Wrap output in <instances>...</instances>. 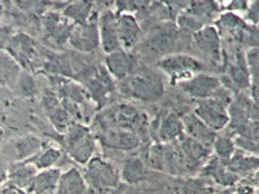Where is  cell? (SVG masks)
<instances>
[{"label":"cell","instance_id":"obj_1","mask_svg":"<svg viewBox=\"0 0 259 194\" xmlns=\"http://www.w3.org/2000/svg\"><path fill=\"white\" fill-rule=\"evenodd\" d=\"M97 127H118L135 133L142 141L149 133V122L145 113L131 104H117L110 106L96 119Z\"/></svg>","mask_w":259,"mask_h":194},{"label":"cell","instance_id":"obj_2","mask_svg":"<svg viewBox=\"0 0 259 194\" xmlns=\"http://www.w3.org/2000/svg\"><path fill=\"white\" fill-rule=\"evenodd\" d=\"M122 91L138 100L156 103L165 93V82L159 71L139 66L128 78L122 80Z\"/></svg>","mask_w":259,"mask_h":194},{"label":"cell","instance_id":"obj_3","mask_svg":"<svg viewBox=\"0 0 259 194\" xmlns=\"http://www.w3.org/2000/svg\"><path fill=\"white\" fill-rule=\"evenodd\" d=\"M64 137L66 153L75 163L85 166L95 157L97 140L87 126L73 122L66 129Z\"/></svg>","mask_w":259,"mask_h":194},{"label":"cell","instance_id":"obj_4","mask_svg":"<svg viewBox=\"0 0 259 194\" xmlns=\"http://www.w3.org/2000/svg\"><path fill=\"white\" fill-rule=\"evenodd\" d=\"M157 68L170 78L171 84H180L200 74L203 69V65L200 60L189 55H183V53L171 55L170 53L167 56L161 57L158 60Z\"/></svg>","mask_w":259,"mask_h":194},{"label":"cell","instance_id":"obj_5","mask_svg":"<svg viewBox=\"0 0 259 194\" xmlns=\"http://www.w3.org/2000/svg\"><path fill=\"white\" fill-rule=\"evenodd\" d=\"M84 174L83 175L85 181H89L92 188L97 190H109L114 189L121 182L119 170L112 165L109 161L104 159L103 157L95 156L84 166Z\"/></svg>","mask_w":259,"mask_h":194},{"label":"cell","instance_id":"obj_6","mask_svg":"<svg viewBox=\"0 0 259 194\" xmlns=\"http://www.w3.org/2000/svg\"><path fill=\"white\" fill-rule=\"evenodd\" d=\"M6 53L20 68L32 70L38 57L35 41L26 32L12 34L6 45Z\"/></svg>","mask_w":259,"mask_h":194},{"label":"cell","instance_id":"obj_7","mask_svg":"<svg viewBox=\"0 0 259 194\" xmlns=\"http://www.w3.org/2000/svg\"><path fill=\"white\" fill-rule=\"evenodd\" d=\"M84 75L83 83L89 97H91L99 106H104L110 94L115 91L114 79L110 77L105 66L90 69L89 74Z\"/></svg>","mask_w":259,"mask_h":194},{"label":"cell","instance_id":"obj_8","mask_svg":"<svg viewBox=\"0 0 259 194\" xmlns=\"http://www.w3.org/2000/svg\"><path fill=\"white\" fill-rule=\"evenodd\" d=\"M178 40V27L172 24H163L152 30L143 41L142 50L147 55L165 57L170 55Z\"/></svg>","mask_w":259,"mask_h":194},{"label":"cell","instance_id":"obj_9","mask_svg":"<svg viewBox=\"0 0 259 194\" xmlns=\"http://www.w3.org/2000/svg\"><path fill=\"white\" fill-rule=\"evenodd\" d=\"M97 142H100L104 148L113 150L138 149L143 141L131 131H127L118 127H97V132L94 133Z\"/></svg>","mask_w":259,"mask_h":194},{"label":"cell","instance_id":"obj_10","mask_svg":"<svg viewBox=\"0 0 259 194\" xmlns=\"http://www.w3.org/2000/svg\"><path fill=\"white\" fill-rule=\"evenodd\" d=\"M193 114L215 132L226 128L230 122L228 106L214 97H210L206 100H198Z\"/></svg>","mask_w":259,"mask_h":194},{"label":"cell","instance_id":"obj_11","mask_svg":"<svg viewBox=\"0 0 259 194\" xmlns=\"http://www.w3.org/2000/svg\"><path fill=\"white\" fill-rule=\"evenodd\" d=\"M139 66L140 65L135 55L123 50L108 53L105 57V69L113 79L119 82L128 78Z\"/></svg>","mask_w":259,"mask_h":194},{"label":"cell","instance_id":"obj_12","mask_svg":"<svg viewBox=\"0 0 259 194\" xmlns=\"http://www.w3.org/2000/svg\"><path fill=\"white\" fill-rule=\"evenodd\" d=\"M174 144L177 145L180 156H182L186 172H193L194 170L201 167V165L209 157L210 150H211V148L205 147L186 135Z\"/></svg>","mask_w":259,"mask_h":194},{"label":"cell","instance_id":"obj_13","mask_svg":"<svg viewBox=\"0 0 259 194\" xmlns=\"http://www.w3.org/2000/svg\"><path fill=\"white\" fill-rule=\"evenodd\" d=\"M69 43L78 52L91 53L100 47L99 29L94 21L83 25H74L69 36Z\"/></svg>","mask_w":259,"mask_h":194},{"label":"cell","instance_id":"obj_14","mask_svg":"<svg viewBox=\"0 0 259 194\" xmlns=\"http://www.w3.org/2000/svg\"><path fill=\"white\" fill-rule=\"evenodd\" d=\"M222 85L223 84L219 78L209 75V74L200 73L192 77L191 79L180 83V88L193 99L206 100V99L214 96Z\"/></svg>","mask_w":259,"mask_h":194},{"label":"cell","instance_id":"obj_15","mask_svg":"<svg viewBox=\"0 0 259 194\" xmlns=\"http://www.w3.org/2000/svg\"><path fill=\"white\" fill-rule=\"evenodd\" d=\"M96 24L97 29H99L100 45L104 52L108 55V53L122 50L119 36H118L117 15L113 11H105L104 13H101Z\"/></svg>","mask_w":259,"mask_h":194},{"label":"cell","instance_id":"obj_16","mask_svg":"<svg viewBox=\"0 0 259 194\" xmlns=\"http://www.w3.org/2000/svg\"><path fill=\"white\" fill-rule=\"evenodd\" d=\"M193 41L196 47L214 61L222 59V36L218 29L211 25H205L193 34Z\"/></svg>","mask_w":259,"mask_h":194},{"label":"cell","instance_id":"obj_17","mask_svg":"<svg viewBox=\"0 0 259 194\" xmlns=\"http://www.w3.org/2000/svg\"><path fill=\"white\" fill-rule=\"evenodd\" d=\"M117 26L121 48L130 52L140 43V38H142L140 24L133 13L121 12L117 15Z\"/></svg>","mask_w":259,"mask_h":194},{"label":"cell","instance_id":"obj_18","mask_svg":"<svg viewBox=\"0 0 259 194\" xmlns=\"http://www.w3.org/2000/svg\"><path fill=\"white\" fill-rule=\"evenodd\" d=\"M43 149V142L35 135H25L15 138L7 145V152L12 158L13 163L16 162H26Z\"/></svg>","mask_w":259,"mask_h":194},{"label":"cell","instance_id":"obj_19","mask_svg":"<svg viewBox=\"0 0 259 194\" xmlns=\"http://www.w3.org/2000/svg\"><path fill=\"white\" fill-rule=\"evenodd\" d=\"M41 24H43V27H45L48 36L55 43H57L59 45L68 43L74 25L69 22L64 16L56 12H47L43 16Z\"/></svg>","mask_w":259,"mask_h":194},{"label":"cell","instance_id":"obj_20","mask_svg":"<svg viewBox=\"0 0 259 194\" xmlns=\"http://www.w3.org/2000/svg\"><path fill=\"white\" fill-rule=\"evenodd\" d=\"M182 122L183 127H184V135L193 138L205 147L211 148L215 137L218 136L215 131H212L202 121H200L193 113L184 115L182 118Z\"/></svg>","mask_w":259,"mask_h":194},{"label":"cell","instance_id":"obj_21","mask_svg":"<svg viewBox=\"0 0 259 194\" xmlns=\"http://www.w3.org/2000/svg\"><path fill=\"white\" fill-rule=\"evenodd\" d=\"M184 136L182 118L174 112L166 113L161 118L158 127V138L162 144H174Z\"/></svg>","mask_w":259,"mask_h":194},{"label":"cell","instance_id":"obj_22","mask_svg":"<svg viewBox=\"0 0 259 194\" xmlns=\"http://www.w3.org/2000/svg\"><path fill=\"white\" fill-rule=\"evenodd\" d=\"M87 181L77 167H70L60 175L56 186V194H85Z\"/></svg>","mask_w":259,"mask_h":194},{"label":"cell","instance_id":"obj_23","mask_svg":"<svg viewBox=\"0 0 259 194\" xmlns=\"http://www.w3.org/2000/svg\"><path fill=\"white\" fill-rule=\"evenodd\" d=\"M43 103H45L46 113H47L48 118H50V121L51 123L53 124V127H55L59 132H66L68 127L70 126L74 121L71 119L68 110L64 108L61 101L59 100V97L47 96L45 97Z\"/></svg>","mask_w":259,"mask_h":194},{"label":"cell","instance_id":"obj_24","mask_svg":"<svg viewBox=\"0 0 259 194\" xmlns=\"http://www.w3.org/2000/svg\"><path fill=\"white\" fill-rule=\"evenodd\" d=\"M119 175H121V181H124L130 185H136L145 181L148 177V167L145 161L140 157H131L126 159L122 165Z\"/></svg>","mask_w":259,"mask_h":194},{"label":"cell","instance_id":"obj_25","mask_svg":"<svg viewBox=\"0 0 259 194\" xmlns=\"http://www.w3.org/2000/svg\"><path fill=\"white\" fill-rule=\"evenodd\" d=\"M60 175H61V171L59 168L38 171L27 188L26 194H46L56 189Z\"/></svg>","mask_w":259,"mask_h":194},{"label":"cell","instance_id":"obj_26","mask_svg":"<svg viewBox=\"0 0 259 194\" xmlns=\"http://www.w3.org/2000/svg\"><path fill=\"white\" fill-rule=\"evenodd\" d=\"M36 172L38 171L26 162H16L11 165L8 170V181L9 184H13L26 191Z\"/></svg>","mask_w":259,"mask_h":194},{"label":"cell","instance_id":"obj_27","mask_svg":"<svg viewBox=\"0 0 259 194\" xmlns=\"http://www.w3.org/2000/svg\"><path fill=\"white\" fill-rule=\"evenodd\" d=\"M61 158V150L56 147H50L41 149L36 156L26 161V163L31 165L36 171H45L51 170V168H57L56 166Z\"/></svg>","mask_w":259,"mask_h":194},{"label":"cell","instance_id":"obj_28","mask_svg":"<svg viewBox=\"0 0 259 194\" xmlns=\"http://www.w3.org/2000/svg\"><path fill=\"white\" fill-rule=\"evenodd\" d=\"M92 8H94V4L89 2H74V3L66 4L62 16L73 25H83L91 21L90 17H91Z\"/></svg>","mask_w":259,"mask_h":194},{"label":"cell","instance_id":"obj_29","mask_svg":"<svg viewBox=\"0 0 259 194\" xmlns=\"http://www.w3.org/2000/svg\"><path fill=\"white\" fill-rule=\"evenodd\" d=\"M203 174L214 179L215 181L222 184V185H231L237 180V175L232 174L231 171H228L226 166V162L221 161L215 157L214 159L210 161L207 166H205Z\"/></svg>","mask_w":259,"mask_h":194},{"label":"cell","instance_id":"obj_30","mask_svg":"<svg viewBox=\"0 0 259 194\" xmlns=\"http://www.w3.org/2000/svg\"><path fill=\"white\" fill-rule=\"evenodd\" d=\"M230 77L232 83H235L236 87H239L240 89H246L251 84L250 75H249V70L246 68V64H245L244 55H237L235 64L231 65Z\"/></svg>","mask_w":259,"mask_h":194},{"label":"cell","instance_id":"obj_31","mask_svg":"<svg viewBox=\"0 0 259 194\" xmlns=\"http://www.w3.org/2000/svg\"><path fill=\"white\" fill-rule=\"evenodd\" d=\"M226 166L227 168H228V171H231L232 174H245L247 171L255 170V168L258 167V158H256V156L247 157L244 156L242 153L235 152L232 158H231L230 161L226 162Z\"/></svg>","mask_w":259,"mask_h":194},{"label":"cell","instance_id":"obj_32","mask_svg":"<svg viewBox=\"0 0 259 194\" xmlns=\"http://www.w3.org/2000/svg\"><path fill=\"white\" fill-rule=\"evenodd\" d=\"M20 66L7 53L0 52V85H8L18 78Z\"/></svg>","mask_w":259,"mask_h":194},{"label":"cell","instance_id":"obj_33","mask_svg":"<svg viewBox=\"0 0 259 194\" xmlns=\"http://www.w3.org/2000/svg\"><path fill=\"white\" fill-rule=\"evenodd\" d=\"M218 11V4L214 2H196V3L188 4V8L186 9L187 13L200 21L202 25L203 21L211 18L214 13H217Z\"/></svg>","mask_w":259,"mask_h":194},{"label":"cell","instance_id":"obj_34","mask_svg":"<svg viewBox=\"0 0 259 194\" xmlns=\"http://www.w3.org/2000/svg\"><path fill=\"white\" fill-rule=\"evenodd\" d=\"M211 150H214L215 157L221 161H230L236 152L235 141L230 136H217L211 145Z\"/></svg>","mask_w":259,"mask_h":194},{"label":"cell","instance_id":"obj_35","mask_svg":"<svg viewBox=\"0 0 259 194\" xmlns=\"http://www.w3.org/2000/svg\"><path fill=\"white\" fill-rule=\"evenodd\" d=\"M245 64L249 70V75H250L251 85H258V47H250L247 50L246 53H244Z\"/></svg>","mask_w":259,"mask_h":194},{"label":"cell","instance_id":"obj_36","mask_svg":"<svg viewBox=\"0 0 259 194\" xmlns=\"http://www.w3.org/2000/svg\"><path fill=\"white\" fill-rule=\"evenodd\" d=\"M16 84L18 85V91H20V93L24 94V96L26 97L35 96L36 92H38L35 80L32 79L31 75L27 73L18 75L17 80H16Z\"/></svg>","mask_w":259,"mask_h":194},{"label":"cell","instance_id":"obj_37","mask_svg":"<svg viewBox=\"0 0 259 194\" xmlns=\"http://www.w3.org/2000/svg\"><path fill=\"white\" fill-rule=\"evenodd\" d=\"M182 194H210L209 186L201 180H189L180 185Z\"/></svg>","mask_w":259,"mask_h":194},{"label":"cell","instance_id":"obj_38","mask_svg":"<svg viewBox=\"0 0 259 194\" xmlns=\"http://www.w3.org/2000/svg\"><path fill=\"white\" fill-rule=\"evenodd\" d=\"M246 15H247V20L250 22L251 25H258V3L254 2V3H249L247 4L246 8Z\"/></svg>","mask_w":259,"mask_h":194},{"label":"cell","instance_id":"obj_39","mask_svg":"<svg viewBox=\"0 0 259 194\" xmlns=\"http://www.w3.org/2000/svg\"><path fill=\"white\" fill-rule=\"evenodd\" d=\"M11 35H12V30L9 29L8 26L0 27V51L6 50V45Z\"/></svg>","mask_w":259,"mask_h":194},{"label":"cell","instance_id":"obj_40","mask_svg":"<svg viewBox=\"0 0 259 194\" xmlns=\"http://www.w3.org/2000/svg\"><path fill=\"white\" fill-rule=\"evenodd\" d=\"M0 194H26V191L22 190L18 186L13 185V184H9L6 182L2 188H0Z\"/></svg>","mask_w":259,"mask_h":194},{"label":"cell","instance_id":"obj_41","mask_svg":"<svg viewBox=\"0 0 259 194\" xmlns=\"http://www.w3.org/2000/svg\"><path fill=\"white\" fill-rule=\"evenodd\" d=\"M8 181V168L4 167V165L0 162V188Z\"/></svg>","mask_w":259,"mask_h":194},{"label":"cell","instance_id":"obj_42","mask_svg":"<svg viewBox=\"0 0 259 194\" xmlns=\"http://www.w3.org/2000/svg\"><path fill=\"white\" fill-rule=\"evenodd\" d=\"M4 137H6V133H4V129L2 128V127H0V147H2V144H3Z\"/></svg>","mask_w":259,"mask_h":194},{"label":"cell","instance_id":"obj_43","mask_svg":"<svg viewBox=\"0 0 259 194\" xmlns=\"http://www.w3.org/2000/svg\"><path fill=\"white\" fill-rule=\"evenodd\" d=\"M3 6H2V4H0V20H2V16H3Z\"/></svg>","mask_w":259,"mask_h":194}]
</instances>
